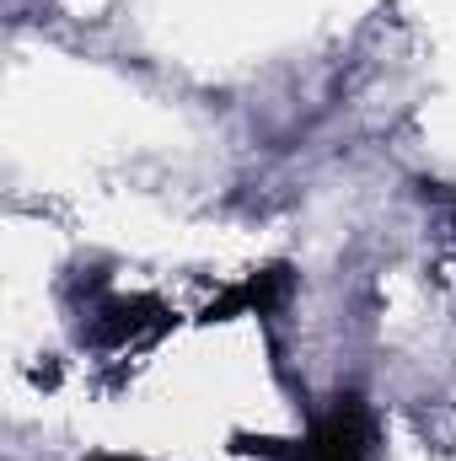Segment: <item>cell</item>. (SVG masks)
<instances>
[{
	"label": "cell",
	"instance_id": "1",
	"mask_svg": "<svg viewBox=\"0 0 456 461\" xmlns=\"http://www.w3.org/2000/svg\"><path fill=\"white\" fill-rule=\"evenodd\" d=\"M296 461H370V419H365L360 397H339L333 413H323L312 424Z\"/></svg>",
	"mask_w": 456,
	"mask_h": 461
},
{
	"label": "cell",
	"instance_id": "2",
	"mask_svg": "<svg viewBox=\"0 0 456 461\" xmlns=\"http://www.w3.org/2000/svg\"><path fill=\"white\" fill-rule=\"evenodd\" d=\"M97 461H140V456H97Z\"/></svg>",
	"mask_w": 456,
	"mask_h": 461
}]
</instances>
